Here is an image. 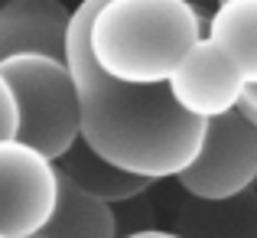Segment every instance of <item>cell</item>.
<instances>
[{"mask_svg": "<svg viewBox=\"0 0 257 238\" xmlns=\"http://www.w3.org/2000/svg\"><path fill=\"white\" fill-rule=\"evenodd\" d=\"M104 0H82L72 13L65 62L78 88L82 140L111 167L140 180H179L199 157L208 124L189 118L170 85H124L91 56V20Z\"/></svg>", "mask_w": 257, "mask_h": 238, "instance_id": "1", "label": "cell"}, {"mask_svg": "<svg viewBox=\"0 0 257 238\" xmlns=\"http://www.w3.org/2000/svg\"><path fill=\"white\" fill-rule=\"evenodd\" d=\"M56 202V163L20 140L0 144V238H39Z\"/></svg>", "mask_w": 257, "mask_h": 238, "instance_id": "5", "label": "cell"}, {"mask_svg": "<svg viewBox=\"0 0 257 238\" xmlns=\"http://www.w3.org/2000/svg\"><path fill=\"white\" fill-rule=\"evenodd\" d=\"M39 238H120L117 219L107 202L94 199L59 176V202Z\"/></svg>", "mask_w": 257, "mask_h": 238, "instance_id": "11", "label": "cell"}, {"mask_svg": "<svg viewBox=\"0 0 257 238\" xmlns=\"http://www.w3.org/2000/svg\"><path fill=\"white\" fill-rule=\"evenodd\" d=\"M189 199L225 202L251 193L257 183V127L241 111L208 121L195 163L179 176Z\"/></svg>", "mask_w": 257, "mask_h": 238, "instance_id": "4", "label": "cell"}, {"mask_svg": "<svg viewBox=\"0 0 257 238\" xmlns=\"http://www.w3.org/2000/svg\"><path fill=\"white\" fill-rule=\"evenodd\" d=\"M0 75L13 88L20 108L17 140L59 163L82 140L78 88L69 62L52 56H13L0 62Z\"/></svg>", "mask_w": 257, "mask_h": 238, "instance_id": "3", "label": "cell"}, {"mask_svg": "<svg viewBox=\"0 0 257 238\" xmlns=\"http://www.w3.org/2000/svg\"><path fill=\"white\" fill-rule=\"evenodd\" d=\"M56 173L62 176V180H69L72 186H78L82 193L107 202V206L131 202V199H137L140 193H147V186H150V180H140V176L124 173V170L111 167L107 160H101L85 140H78V144L56 163Z\"/></svg>", "mask_w": 257, "mask_h": 238, "instance_id": "8", "label": "cell"}, {"mask_svg": "<svg viewBox=\"0 0 257 238\" xmlns=\"http://www.w3.org/2000/svg\"><path fill=\"white\" fill-rule=\"evenodd\" d=\"M7 4H10V0H0V10H4V7H7Z\"/></svg>", "mask_w": 257, "mask_h": 238, "instance_id": "15", "label": "cell"}, {"mask_svg": "<svg viewBox=\"0 0 257 238\" xmlns=\"http://www.w3.org/2000/svg\"><path fill=\"white\" fill-rule=\"evenodd\" d=\"M17 134H20V108L13 98V88L0 75V144L17 140Z\"/></svg>", "mask_w": 257, "mask_h": 238, "instance_id": "12", "label": "cell"}, {"mask_svg": "<svg viewBox=\"0 0 257 238\" xmlns=\"http://www.w3.org/2000/svg\"><path fill=\"white\" fill-rule=\"evenodd\" d=\"M205 39L231 59L247 85H257V0H221L205 20Z\"/></svg>", "mask_w": 257, "mask_h": 238, "instance_id": "9", "label": "cell"}, {"mask_svg": "<svg viewBox=\"0 0 257 238\" xmlns=\"http://www.w3.org/2000/svg\"><path fill=\"white\" fill-rule=\"evenodd\" d=\"M88 39L104 75L124 85H170L205 39V20L189 0H104Z\"/></svg>", "mask_w": 257, "mask_h": 238, "instance_id": "2", "label": "cell"}, {"mask_svg": "<svg viewBox=\"0 0 257 238\" xmlns=\"http://www.w3.org/2000/svg\"><path fill=\"white\" fill-rule=\"evenodd\" d=\"M124 238H179L176 232H160V228H144V232H131Z\"/></svg>", "mask_w": 257, "mask_h": 238, "instance_id": "14", "label": "cell"}, {"mask_svg": "<svg viewBox=\"0 0 257 238\" xmlns=\"http://www.w3.org/2000/svg\"><path fill=\"white\" fill-rule=\"evenodd\" d=\"M241 114H244L247 121L257 127V85H247V92H244V101H241V108H238Z\"/></svg>", "mask_w": 257, "mask_h": 238, "instance_id": "13", "label": "cell"}, {"mask_svg": "<svg viewBox=\"0 0 257 238\" xmlns=\"http://www.w3.org/2000/svg\"><path fill=\"white\" fill-rule=\"evenodd\" d=\"M244 92L247 82L241 78L234 62L208 39H202L189 52L186 62L170 78V95L179 105V111H186L202 124L234 114L244 101Z\"/></svg>", "mask_w": 257, "mask_h": 238, "instance_id": "6", "label": "cell"}, {"mask_svg": "<svg viewBox=\"0 0 257 238\" xmlns=\"http://www.w3.org/2000/svg\"><path fill=\"white\" fill-rule=\"evenodd\" d=\"M173 232L179 238H257V196L244 193L225 202L192 199L179 209Z\"/></svg>", "mask_w": 257, "mask_h": 238, "instance_id": "10", "label": "cell"}, {"mask_svg": "<svg viewBox=\"0 0 257 238\" xmlns=\"http://www.w3.org/2000/svg\"><path fill=\"white\" fill-rule=\"evenodd\" d=\"M218 4H221V0H218Z\"/></svg>", "mask_w": 257, "mask_h": 238, "instance_id": "16", "label": "cell"}, {"mask_svg": "<svg viewBox=\"0 0 257 238\" xmlns=\"http://www.w3.org/2000/svg\"><path fill=\"white\" fill-rule=\"evenodd\" d=\"M72 13L59 0H10L0 10V62L13 56L65 59Z\"/></svg>", "mask_w": 257, "mask_h": 238, "instance_id": "7", "label": "cell"}]
</instances>
